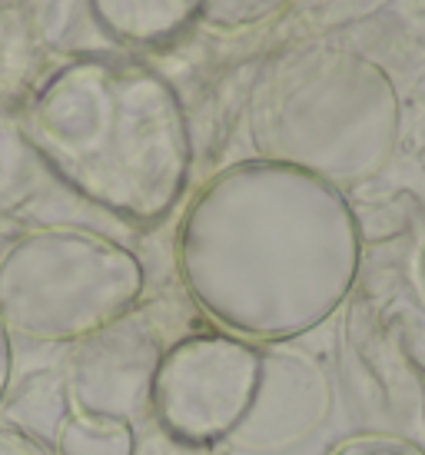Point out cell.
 I'll return each mask as SVG.
<instances>
[{
	"mask_svg": "<svg viewBox=\"0 0 425 455\" xmlns=\"http://www.w3.org/2000/svg\"><path fill=\"white\" fill-rule=\"evenodd\" d=\"M333 412V382L313 355L269 346L260 349V379L237 429L229 452H279L309 439Z\"/></svg>",
	"mask_w": 425,
	"mask_h": 455,
	"instance_id": "cell-7",
	"label": "cell"
},
{
	"mask_svg": "<svg viewBox=\"0 0 425 455\" xmlns=\"http://www.w3.org/2000/svg\"><path fill=\"white\" fill-rule=\"evenodd\" d=\"M13 382V346H11V332L0 323V405L7 399Z\"/></svg>",
	"mask_w": 425,
	"mask_h": 455,
	"instance_id": "cell-11",
	"label": "cell"
},
{
	"mask_svg": "<svg viewBox=\"0 0 425 455\" xmlns=\"http://www.w3.org/2000/svg\"><path fill=\"white\" fill-rule=\"evenodd\" d=\"M37 143L90 196L133 216L176 196L187 143L170 97L116 76H76L37 110Z\"/></svg>",
	"mask_w": 425,
	"mask_h": 455,
	"instance_id": "cell-2",
	"label": "cell"
},
{
	"mask_svg": "<svg viewBox=\"0 0 425 455\" xmlns=\"http://www.w3.org/2000/svg\"><path fill=\"white\" fill-rule=\"evenodd\" d=\"M189 292L250 342H289L333 316L356 276V233L325 183L237 170L200 200L183 240Z\"/></svg>",
	"mask_w": 425,
	"mask_h": 455,
	"instance_id": "cell-1",
	"label": "cell"
},
{
	"mask_svg": "<svg viewBox=\"0 0 425 455\" xmlns=\"http://www.w3.org/2000/svg\"><path fill=\"white\" fill-rule=\"evenodd\" d=\"M140 266L110 243L44 233L0 266V323L40 342H76L130 313Z\"/></svg>",
	"mask_w": 425,
	"mask_h": 455,
	"instance_id": "cell-3",
	"label": "cell"
},
{
	"mask_svg": "<svg viewBox=\"0 0 425 455\" xmlns=\"http://www.w3.org/2000/svg\"><path fill=\"white\" fill-rule=\"evenodd\" d=\"M325 455H425V449L399 435H386V432H359V435L342 439Z\"/></svg>",
	"mask_w": 425,
	"mask_h": 455,
	"instance_id": "cell-9",
	"label": "cell"
},
{
	"mask_svg": "<svg viewBox=\"0 0 425 455\" xmlns=\"http://www.w3.org/2000/svg\"><path fill=\"white\" fill-rule=\"evenodd\" d=\"M163 342L150 323L116 319L74 342L63 363V409L130 422L140 432L153 422L150 395Z\"/></svg>",
	"mask_w": 425,
	"mask_h": 455,
	"instance_id": "cell-6",
	"label": "cell"
},
{
	"mask_svg": "<svg viewBox=\"0 0 425 455\" xmlns=\"http://www.w3.org/2000/svg\"><path fill=\"white\" fill-rule=\"evenodd\" d=\"M140 432L130 422L63 409L53 455H137Z\"/></svg>",
	"mask_w": 425,
	"mask_h": 455,
	"instance_id": "cell-8",
	"label": "cell"
},
{
	"mask_svg": "<svg viewBox=\"0 0 425 455\" xmlns=\"http://www.w3.org/2000/svg\"><path fill=\"white\" fill-rule=\"evenodd\" d=\"M260 379V346L233 332L189 336L163 349L150 412L170 439L196 449L223 445Z\"/></svg>",
	"mask_w": 425,
	"mask_h": 455,
	"instance_id": "cell-4",
	"label": "cell"
},
{
	"mask_svg": "<svg viewBox=\"0 0 425 455\" xmlns=\"http://www.w3.org/2000/svg\"><path fill=\"white\" fill-rule=\"evenodd\" d=\"M415 283H419V296L425 303V243H422V253H419V263H415Z\"/></svg>",
	"mask_w": 425,
	"mask_h": 455,
	"instance_id": "cell-12",
	"label": "cell"
},
{
	"mask_svg": "<svg viewBox=\"0 0 425 455\" xmlns=\"http://www.w3.org/2000/svg\"><path fill=\"white\" fill-rule=\"evenodd\" d=\"M339 372L365 432L425 449V329L419 323L356 309L346 323Z\"/></svg>",
	"mask_w": 425,
	"mask_h": 455,
	"instance_id": "cell-5",
	"label": "cell"
},
{
	"mask_svg": "<svg viewBox=\"0 0 425 455\" xmlns=\"http://www.w3.org/2000/svg\"><path fill=\"white\" fill-rule=\"evenodd\" d=\"M0 455H53V452H47V449H44L37 439H30L27 432L0 426Z\"/></svg>",
	"mask_w": 425,
	"mask_h": 455,
	"instance_id": "cell-10",
	"label": "cell"
}]
</instances>
